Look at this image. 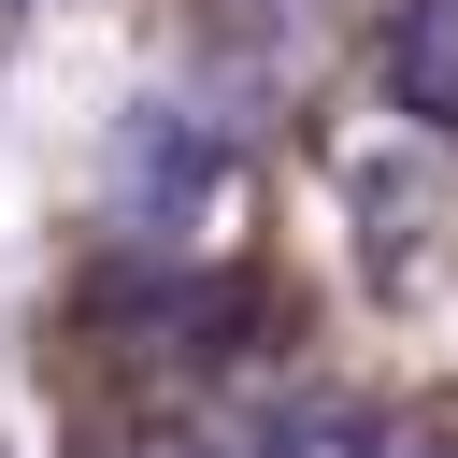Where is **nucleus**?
I'll use <instances>...</instances> for the list:
<instances>
[{
  "mask_svg": "<svg viewBox=\"0 0 458 458\" xmlns=\"http://www.w3.org/2000/svg\"><path fill=\"white\" fill-rule=\"evenodd\" d=\"M258 458H401V429H372V415H286Z\"/></svg>",
  "mask_w": 458,
  "mask_h": 458,
  "instance_id": "nucleus-1",
  "label": "nucleus"
}]
</instances>
